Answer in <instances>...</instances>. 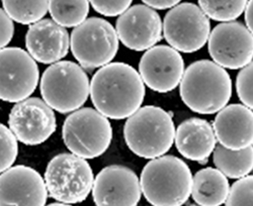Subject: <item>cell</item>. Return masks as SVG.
I'll use <instances>...</instances> for the list:
<instances>
[{
  "label": "cell",
  "mask_w": 253,
  "mask_h": 206,
  "mask_svg": "<svg viewBox=\"0 0 253 206\" xmlns=\"http://www.w3.org/2000/svg\"><path fill=\"white\" fill-rule=\"evenodd\" d=\"M90 97L96 110L107 118H129L141 108L145 84L135 68L115 62L93 75Z\"/></svg>",
  "instance_id": "1"
},
{
  "label": "cell",
  "mask_w": 253,
  "mask_h": 206,
  "mask_svg": "<svg viewBox=\"0 0 253 206\" xmlns=\"http://www.w3.org/2000/svg\"><path fill=\"white\" fill-rule=\"evenodd\" d=\"M184 104L199 114H214L227 106L232 96V80L226 69L210 60L189 65L179 84Z\"/></svg>",
  "instance_id": "2"
},
{
  "label": "cell",
  "mask_w": 253,
  "mask_h": 206,
  "mask_svg": "<svg viewBox=\"0 0 253 206\" xmlns=\"http://www.w3.org/2000/svg\"><path fill=\"white\" fill-rule=\"evenodd\" d=\"M193 178L181 159L162 156L147 163L142 170V193L152 206H182L192 195Z\"/></svg>",
  "instance_id": "3"
},
{
  "label": "cell",
  "mask_w": 253,
  "mask_h": 206,
  "mask_svg": "<svg viewBox=\"0 0 253 206\" xmlns=\"http://www.w3.org/2000/svg\"><path fill=\"white\" fill-rule=\"evenodd\" d=\"M175 133L171 113L154 105L141 107L124 127L126 146L135 155L149 160L162 157L171 149Z\"/></svg>",
  "instance_id": "4"
},
{
  "label": "cell",
  "mask_w": 253,
  "mask_h": 206,
  "mask_svg": "<svg viewBox=\"0 0 253 206\" xmlns=\"http://www.w3.org/2000/svg\"><path fill=\"white\" fill-rule=\"evenodd\" d=\"M40 90L47 104L60 113L80 109L90 94L89 79L83 68L71 61L48 67L41 78Z\"/></svg>",
  "instance_id": "5"
},
{
  "label": "cell",
  "mask_w": 253,
  "mask_h": 206,
  "mask_svg": "<svg viewBox=\"0 0 253 206\" xmlns=\"http://www.w3.org/2000/svg\"><path fill=\"white\" fill-rule=\"evenodd\" d=\"M62 136L72 154L83 159H94L110 148L113 129L110 120L96 109L84 107L67 116Z\"/></svg>",
  "instance_id": "6"
},
{
  "label": "cell",
  "mask_w": 253,
  "mask_h": 206,
  "mask_svg": "<svg viewBox=\"0 0 253 206\" xmlns=\"http://www.w3.org/2000/svg\"><path fill=\"white\" fill-rule=\"evenodd\" d=\"M45 182L49 195L61 203L75 204L85 200L94 184L88 162L74 154L55 156L48 164Z\"/></svg>",
  "instance_id": "7"
},
{
  "label": "cell",
  "mask_w": 253,
  "mask_h": 206,
  "mask_svg": "<svg viewBox=\"0 0 253 206\" xmlns=\"http://www.w3.org/2000/svg\"><path fill=\"white\" fill-rule=\"evenodd\" d=\"M73 57L87 70L111 64L119 51L117 30L103 18L90 17L75 28L70 36Z\"/></svg>",
  "instance_id": "8"
},
{
  "label": "cell",
  "mask_w": 253,
  "mask_h": 206,
  "mask_svg": "<svg viewBox=\"0 0 253 206\" xmlns=\"http://www.w3.org/2000/svg\"><path fill=\"white\" fill-rule=\"evenodd\" d=\"M163 34L171 48L192 54L201 50L209 40L210 19L199 5L192 2L180 3L166 13Z\"/></svg>",
  "instance_id": "9"
},
{
  "label": "cell",
  "mask_w": 253,
  "mask_h": 206,
  "mask_svg": "<svg viewBox=\"0 0 253 206\" xmlns=\"http://www.w3.org/2000/svg\"><path fill=\"white\" fill-rule=\"evenodd\" d=\"M208 48L213 62L224 69H243L253 61V34L239 22L224 23L211 32Z\"/></svg>",
  "instance_id": "10"
},
{
  "label": "cell",
  "mask_w": 253,
  "mask_h": 206,
  "mask_svg": "<svg viewBox=\"0 0 253 206\" xmlns=\"http://www.w3.org/2000/svg\"><path fill=\"white\" fill-rule=\"evenodd\" d=\"M1 88L0 98L18 103L36 90L40 72L36 60L25 50L10 47L1 49Z\"/></svg>",
  "instance_id": "11"
},
{
  "label": "cell",
  "mask_w": 253,
  "mask_h": 206,
  "mask_svg": "<svg viewBox=\"0 0 253 206\" xmlns=\"http://www.w3.org/2000/svg\"><path fill=\"white\" fill-rule=\"evenodd\" d=\"M8 127L18 141L27 146H37L55 133L56 116L45 101L32 97L12 107L8 115Z\"/></svg>",
  "instance_id": "12"
},
{
  "label": "cell",
  "mask_w": 253,
  "mask_h": 206,
  "mask_svg": "<svg viewBox=\"0 0 253 206\" xmlns=\"http://www.w3.org/2000/svg\"><path fill=\"white\" fill-rule=\"evenodd\" d=\"M184 61L170 46L159 45L146 51L139 63V74L151 90L167 93L174 90L184 74Z\"/></svg>",
  "instance_id": "13"
},
{
  "label": "cell",
  "mask_w": 253,
  "mask_h": 206,
  "mask_svg": "<svg viewBox=\"0 0 253 206\" xmlns=\"http://www.w3.org/2000/svg\"><path fill=\"white\" fill-rule=\"evenodd\" d=\"M141 196L137 174L122 165L103 168L94 179L92 197L96 206H138Z\"/></svg>",
  "instance_id": "14"
},
{
  "label": "cell",
  "mask_w": 253,
  "mask_h": 206,
  "mask_svg": "<svg viewBox=\"0 0 253 206\" xmlns=\"http://www.w3.org/2000/svg\"><path fill=\"white\" fill-rule=\"evenodd\" d=\"M119 39L130 50L148 51L162 39L163 23L156 10L145 4L131 6L117 20Z\"/></svg>",
  "instance_id": "15"
},
{
  "label": "cell",
  "mask_w": 253,
  "mask_h": 206,
  "mask_svg": "<svg viewBox=\"0 0 253 206\" xmlns=\"http://www.w3.org/2000/svg\"><path fill=\"white\" fill-rule=\"evenodd\" d=\"M0 206H45L47 185L35 169L17 165L0 177Z\"/></svg>",
  "instance_id": "16"
},
{
  "label": "cell",
  "mask_w": 253,
  "mask_h": 206,
  "mask_svg": "<svg viewBox=\"0 0 253 206\" xmlns=\"http://www.w3.org/2000/svg\"><path fill=\"white\" fill-rule=\"evenodd\" d=\"M26 46L36 61L43 64H55L68 54L70 37L65 28L53 19L46 18L30 26Z\"/></svg>",
  "instance_id": "17"
},
{
  "label": "cell",
  "mask_w": 253,
  "mask_h": 206,
  "mask_svg": "<svg viewBox=\"0 0 253 206\" xmlns=\"http://www.w3.org/2000/svg\"><path fill=\"white\" fill-rule=\"evenodd\" d=\"M214 132L220 145L239 151L253 145V111L243 104H230L218 112Z\"/></svg>",
  "instance_id": "18"
},
{
  "label": "cell",
  "mask_w": 253,
  "mask_h": 206,
  "mask_svg": "<svg viewBox=\"0 0 253 206\" xmlns=\"http://www.w3.org/2000/svg\"><path fill=\"white\" fill-rule=\"evenodd\" d=\"M174 141L182 157L201 164L208 161L217 146L214 128L206 119L198 117H191L180 123Z\"/></svg>",
  "instance_id": "19"
},
{
  "label": "cell",
  "mask_w": 253,
  "mask_h": 206,
  "mask_svg": "<svg viewBox=\"0 0 253 206\" xmlns=\"http://www.w3.org/2000/svg\"><path fill=\"white\" fill-rule=\"evenodd\" d=\"M230 184L228 178L217 168H204L193 178L192 196L200 206H221L226 203Z\"/></svg>",
  "instance_id": "20"
},
{
  "label": "cell",
  "mask_w": 253,
  "mask_h": 206,
  "mask_svg": "<svg viewBox=\"0 0 253 206\" xmlns=\"http://www.w3.org/2000/svg\"><path fill=\"white\" fill-rule=\"evenodd\" d=\"M214 164L227 178L241 179L253 171V147L239 151L229 150L217 145L214 151Z\"/></svg>",
  "instance_id": "21"
},
{
  "label": "cell",
  "mask_w": 253,
  "mask_h": 206,
  "mask_svg": "<svg viewBox=\"0 0 253 206\" xmlns=\"http://www.w3.org/2000/svg\"><path fill=\"white\" fill-rule=\"evenodd\" d=\"M90 2L50 1L49 12L55 23L63 28H77L86 20Z\"/></svg>",
  "instance_id": "22"
},
{
  "label": "cell",
  "mask_w": 253,
  "mask_h": 206,
  "mask_svg": "<svg viewBox=\"0 0 253 206\" xmlns=\"http://www.w3.org/2000/svg\"><path fill=\"white\" fill-rule=\"evenodd\" d=\"M3 10L14 22L22 25H35L47 14L50 1H2Z\"/></svg>",
  "instance_id": "23"
},
{
  "label": "cell",
  "mask_w": 253,
  "mask_h": 206,
  "mask_svg": "<svg viewBox=\"0 0 253 206\" xmlns=\"http://www.w3.org/2000/svg\"><path fill=\"white\" fill-rule=\"evenodd\" d=\"M248 1H199L200 7L209 18L216 22L231 23L237 19L246 9Z\"/></svg>",
  "instance_id": "24"
},
{
  "label": "cell",
  "mask_w": 253,
  "mask_h": 206,
  "mask_svg": "<svg viewBox=\"0 0 253 206\" xmlns=\"http://www.w3.org/2000/svg\"><path fill=\"white\" fill-rule=\"evenodd\" d=\"M225 206H253V175L233 183Z\"/></svg>",
  "instance_id": "25"
},
{
  "label": "cell",
  "mask_w": 253,
  "mask_h": 206,
  "mask_svg": "<svg viewBox=\"0 0 253 206\" xmlns=\"http://www.w3.org/2000/svg\"><path fill=\"white\" fill-rule=\"evenodd\" d=\"M0 138H1V162H0V171L5 172L12 167L13 163L18 155L17 138L9 128L2 125L0 126Z\"/></svg>",
  "instance_id": "26"
},
{
  "label": "cell",
  "mask_w": 253,
  "mask_h": 206,
  "mask_svg": "<svg viewBox=\"0 0 253 206\" xmlns=\"http://www.w3.org/2000/svg\"><path fill=\"white\" fill-rule=\"evenodd\" d=\"M236 91L243 105L253 111V61L238 73Z\"/></svg>",
  "instance_id": "27"
},
{
  "label": "cell",
  "mask_w": 253,
  "mask_h": 206,
  "mask_svg": "<svg viewBox=\"0 0 253 206\" xmlns=\"http://www.w3.org/2000/svg\"><path fill=\"white\" fill-rule=\"evenodd\" d=\"M93 9L105 16H117L122 15L131 7L132 1H91Z\"/></svg>",
  "instance_id": "28"
},
{
  "label": "cell",
  "mask_w": 253,
  "mask_h": 206,
  "mask_svg": "<svg viewBox=\"0 0 253 206\" xmlns=\"http://www.w3.org/2000/svg\"><path fill=\"white\" fill-rule=\"evenodd\" d=\"M0 24H1V42H0V46H1V49H5L12 39L14 26L13 20L4 10H2V8L0 9Z\"/></svg>",
  "instance_id": "29"
},
{
  "label": "cell",
  "mask_w": 253,
  "mask_h": 206,
  "mask_svg": "<svg viewBox=\"0 0 253 206\" xmlns=\"http://www.w3.org/2000/svg\"><path fill=\"white\" fill-rule=\"evenodd\" d=\"M143 3L147 6L151 7L152 9H158V10H164L167 8H173L176 5L180 3L178 0H169V1H164V0H155V1H151V0H145Z\"/></svg>",
  "instance_id": "30"
},
{
  "label": "cell",
  "mask_w": 253,
  "mask_h": 206,
  "mask_svg": "<svg viewBox=\"0 0 253 206\" xmlns=\"http://www.w3.org/2000/svg\"><path fill=\"white\" fill-rule=\"evenodd\" d=\"M244 17L246 28L253 34V0H250V1L247 2L246 9L244 11Z\"/></svg>",
  "instance_id": "31"
},
{
  "label": "cell",
  "mask_w": 253,
  "mask_h": 206,
  "mask_svg": "<svg viewBox=\"0 0 253 206\" xmlns=\"http://www.w3.org/2000/svg\"><path fill=\"white\" fill-rule=\"evenodd\" d=\"M47 206H72L70 204H66V203H61V202H55V203H51Z\"/></svg>",
  "instance_id": "32"
},
{
  "label": "cell",
  "mask_w": 253,
  "mask_h": 206,
  "mask_svg": "<svg viewBox=\"0 0 253 206\" xmlns=\"http://www.w3.org/2000/svg\"><path fill=\"white\" fill-rule=\"evenodd\" d=\"M188 206H200V205H195V204H191V205H188Z\"/></svg>",
  "instance_id": "33"
},
{
  "label": "cell",
  "mask_w": 253,
  "mask_h": 206,
  "mask_svg": "<svg viewBox=\"0 0 253 206\" xmlns=\"http://www.w3.org/2000/svg\"><path fill=\"white\" fill-rule=\"evenodd\" d=\"M252 174H253V171H252Z\"/></svg>",
  "instance_id": "34"
}]
</instances>
